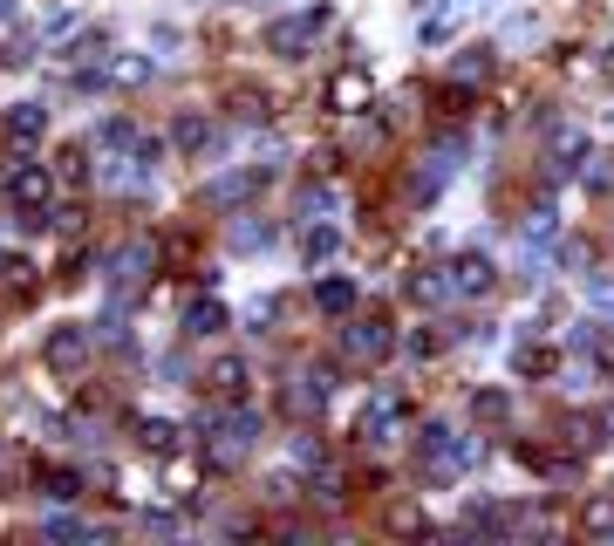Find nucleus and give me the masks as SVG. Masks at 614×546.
Masks as SVG:
<instances>
[{"label": "nucleus", "mask_w": 614, "mask_h": 546, "mask_svg": "<svg viewBox=\"0 0 614 546\" xmlns=\"http://www.w3.org/2000/svg\"><path fill=\"white\" fill-rule=\"evenodd\" d=\"M260 410H246V403H233V410H212L205 417V464L212 472H240V464L253 458V445H260Z\"/></svg>", "instance_id": "f257e3e1"}, {"label": "nucleus", "mask_w": 614, "mask_h": 546, "mask_svg": "<svg viewBox=\"0 0 614 546\" xmlns=\"http://www.w3.org/2000/svg\"><path fill=\"white\" fill-rule=\"evenodd\" d=\"M478 458H484V437H457V430H451V424H438V417H430V424L417 430V472H423L430 485L465 478Z\"/></svg>", "instance_id": "f03ea898"}, {"label": "nucleus", "mask_w": 614, "mask_h": 546, "mask_svg": "<svg viewBox=\"0 0 614 546\" xmlns=\"http://www.w3.org/2000/svg\"><path fill=\"white\" fill-rule=\"evenodd\" d=\"M158 158H164V144L137 137L131 150H116V158H96V171H102L110 192H150V185H158Z\"/></svg>", "instance_id": "7ed1b4c3"}, {"label": "nucleus", "mask_w": 614, "mask_h": 546, "mask_svg": "<svg viewBox=\"0 0 614 546\" xmlns=\"http://www.w3.org/2000/svg\"><path fill=\"white\" fill-rule=\"evenodd\" d=\"M328 8H300V14H280V21H267V56H280V62H300V56H315V41L328 35Z\"/></svg>", "instance_id": "20e7f679"}, {"label": "nucleus", "mask_w": 614, "mask_h": 546, "mask_svg": "<svg viewBox=\"0 0 614 546\" xmlns=\"http://www.w3.org/2000/svg\"><path fill=\"white\" fill-rule=\"evenodd\" d=\"M96 362V328L83 321H56L41 335V369H56V376H83Z\"/></svg>", "instance_id": "39448f33"}, {"label": "nucleus", "mask_w": 614, "mask_h": 546, "mask_svg": "<svg viewBox=\"0 0 614 546\" xmlns=\"http://www.w3.org/2000/svg\"><path fill=\"white\" fill-rule=\"evenodd\" d=\"M328 389H335V369H328V362H315V369H294L287 389H280V410H287L294 424H315L321 403H328Z\"/></svg>", "instance_id": "423d86ee"}, {"label": "nucleus", "mask_w": 614, "mask_h": 546, "mask_svg": "<svg viewBox=\"0 0 614 546\" xmlns=\"http://www.w3.org/2000/svg\"><path fill=\"white\" fill-rule=\"evenodd\" d=\"M102 274H110V288H116V301H131L150 274H158V246L150 240H131V246H116L110 259H102Z\"/></svg>", "instance_id": "0eeeda50"}, {"label": "nucleus", "mask_w": 614, "mask_h": 546, "mask_svg": "<svg viewBox=\"0 0 614 546\" xmlns=\"http://www.w3.org/2000/svg\"><path fill=\"white\" fill-rule=\"evenodd\" d=\"M390 349H396V328L382 321V315H355V321L342 328V355H348V362H363V369H376V362L390 355Z\"/></svg>", "instance_id": "6e6552de"}, {"label": "nucleus", "mask_w": 614, "mask_h": 546, "mask_svg": "<svg viewBox=\"0 0 614 546\" xmlns=\"http://www.w3.org/2000/svg\"><path fill=\"white\" fill-rule=\"evenodd\" d=\"M355 430H363V445H390V437L403 430V397L396 389H376V397L363 403V417H355Z\"/></svg>", "instance_id": "1a4fd4ad"}, {"label": "nucleus", "mask_w": 614, "mask_h": 546, "mask_svg": "<svg viewBox=\"0 0 614 546\" xmlns=\"http://www.w3.org/2000/svg\"><path fill=\"white\" fill-rule=\"evenodd\" d=\"M267 185V165H246V171H225V178H212V185H205V205H212V213H240V205L253 198Z\"/></svg>", "instance_id": "9d476101"}, {"label": "nucleus", "mask_w": 614, "mask_h": 546, "mask_svg": "<svg viewBox=\"0 0 614 546\" xmlns=\"http://www.w3.org/2000/svg\"><path fill=\"white\" fill-rule=\"evenodd\" d=\"M8 198L21 205V213H48V198H56V171L14 165V171H8Z\"/></svg>", "instance_id": "9b49d317"}, {"label": "nucleus", "mask_w": 614, "mask_h": 546, "mask_svg": "<svg viewBox=\"0 0 614 546\" xmlns=\"http://www.w3.org/2000/svg\"><path fill=\"white\" fill-rule=\"evenodd\" d=\"M321 96H328V110H335V117H363L369 110V75L363 69H335Z\"/></svg>", "instance_id": "f8f14e48"}, {"label": "nucleus", "mask_w": 614, "mask_h": 546, "mask_svg": "<svg viewBox=\"0 0 614 546\" xmlns=\"http://www.w3.org/2000/svg\"><path fill=\"white\" fill-rule=\"evenodd\" d=\"M580 158H587V130L580 123H553L547 130V171L560 178V171H580Z\"/></svg>", "instance_id": "ddd939ff"}, {"label": "nucleus", "mask_w": 614, "mask_h": 546, "mask_svg": "<svg viewBox=\"0 0 614 546\" xmlns=\"http://www.w3.org/2000/svg\"><path fill=\"white\" fill-rule=\"evenodd\" d=\"M41 130H48V110H41V102H8V117H0V137H8L14 150L41 144Z\"/></svg>", "instance_id": "4468645a"}, {"label": "nucleus", "mask_w": 614, "mask_h": 546, "mask_svg": "<svg viewBox=\"0 0 614 546\" xmlns=\"http://www.w3.org/2000/svg\"><path fill=\"white\" fill-rule=\"evenodd\" d=\"M451 288L465 294V301H471V294H492V288H499V267H492L484 253H457V259H451Z\"/></svg>", "instance_id": "2eb2a0df"}, {"label": "nucleus", "mask_w": 614, "mask_h": 546, "mask_svg": "<svg viewBox=\"0 0 614 546\" xmlns=\"http://www.w3.org/2000/svg\"><path fill=\"white\" fill-rule=\"evenodd\" d=\"M315 315H328V321H348V315H355V280H348V274L315 280Z\"/></svg>", "instance_id": "dca6fc26"}, {"label": "nucleus", "mask_w": 614, "mask_h": 546, "mask_svg": "<svg viewBox=\"0 0 614 546\" xmlns=\"http://www.w3.org/2000/svg\"><path fill=\"white\" fill-rule=\"evenodd\" d=\"M171 144L185 150V158H205V150L219 144V130H212V117H198V110H185V117L171 123Z\"/></svg>", "instance_id": "f3484780"}, {"label": "nucleus", "mask_w": 614, "mask_h": 546, "mask_svg": "<svg viewBox=\"0 0 614 546\" xmlns=\"http://www.w3.org/2000/svg\"><path fill=\"white\" fill-rule=\"evenodd\" d=\"M35 492H41L48 506H69V499H83V478H75L69 464H41V472H35Z\"/></svg>", "instance_id": "a211bd4d"}, {"label": "nucleus", "mask_w": 614, "mask_h": 546, "mask_svg": "<svg viewBox=\"0 0 614 546\" xmlns=\"http://www.w3.org/2000/svg\"><path fill=\"white\" fill-rule=\"evenodd\" d=\"M403 294L417 301V307H438V301H451L457 288H451V274H438V267H417V274L403 280Z\"/></svg>", "instance_id": "6ab92c4d"}, {"label": "nucleus", "mask_w": 614, "mask_h": 546, "mask_svg": "<svg viewBox=\"0 0 614 546\" xmlns=\"http://www.w3.org/2000/svg\"><path fill=\"white\" fill-rule=\"evenodd\" d=\"M137 137H144V130H137L131 117H102V123H96V137H89V144H96V158H116V150H131Z\"/></svg>", "instance_id": "aec40b11"}, {"label": "nucleus", "mask_w": 614, "mask_h": 546, "mask_svg": "<svg viewBox=\"0 0 614 546\" xmlns=\"http://www.w3.org/2000/svg\"><path fill=\"white\" fill-rule=\"evenodd\" d=\"M185 335H192V342H212V335H225V307H219L212 294L192 301V307H185Z\"/></svg>", "instance_id": "412c9836"}, {"label": "nucleus", "mask_w": 614, "mask_h": 546, "mask_svg": "<svg viewBox=\"0 0 614 546\" xmlns=\"http://www.w3.org/2000/svg\"><path fill=\"white\" fill-rule=\"evenodd\" d=\"M246 376H253V369H246L240 355H219V362H212V389H219L225 403H240V397H246Z\"/></svg>", "instance_id": "4be33fe9"}, {"label": "nucleus", "mask_w": 614, "mask_h": 546, "mask_svg": "<svg viewBox=\"0 0 614 546\" xmlns=\"http://www.w3.org/2000/svg\"><path fill=\"white\" fill-rule=\"evenodd\" d=\"M492 48H465V56H457L451 62V75H457V83H471V89H484V83H492Z\"/></svg>", "instance_id": "5701e85b"}, {"label": "nucleus", "mask_w": 614, "mask_h": 546, "mask_svg": "<svg viewBox=\"0 0 614 546\" xmlns=\"http://www.w3.org/2000/svg\"><path fill=\"white\" fill-rule=\"evenodd\" d=\"M233 246H240V253H260V246H273V219H260V213H240V219H233Z\"/></svg>", "instance_id": "b1692460"}, {"label": "nucleus", "mask_w": 614, "mask_h": 546, "mask_svg": "<svg viewBox=\"0 0 614 546\" xmlns=\"http://www.w3.org/2000/svg\"><path fill=\"white\" fill-rule=\"evenodd\" d=\"M580 533L614 539V492H601V499H587V506H580Z\"/></svg>", "instance_id": "393cba45"}, {"label": "nucleus", "mask_w": 614, "mask_h": 546, "mask_svg": "<svg viewBox=\"0 0 614 546\" xmlns=\"http://www.w3.org/2000/svg\"><path fill=\"white\" fill-rule=\"evenodd\" d=\"M137 445H144L150 458H171V445H177V424H164V417H144V424H137Z\"/></svg>", "instance_id": "a878e982"}, {"label": "nucleus", "mask_w": 614, "mask_h": 546, "mask_svg": "<svg viewBox=\"0 0 614 546\" xmlns=\"http://www.w3.org/2000/svg\"><path fill=\"white\" fill-rule=\"evenodd\" d=\"M335 246H342V232H335V226H307V232H300L307 267H315V259H335Z\"/></svg>", "instance_id": "bb28decb"}, {"label": "nucleus", "mask_w": 614, "mask_h": 546, "mask_svg": "<svg viewBox=\"0 0 614 546\" xmlns=\"http://www.w3.org/2000/svg\"><path fill=\"white\" fill-rule=\"evenodd\" d=\"M267 110H273V96H267V89H253V83L233 89V117H240V123H260Z\"/></svg>", "instance_id": "cd10ccee"}, {"label": "nucleus", "mask_w": 614, "mask_h": 546, "mask_svg": "<svg viewBox=\"0 0 614 546\" xmlns=\"http://www.w3.org/2000/svg\"><path fill=\"white\" fill-rule=\"evenodd\" d=\"M580 192L607 198V192H614V158H580Z\"/></svg>", "instance_id": "c85d7f7f"}, {"label": "nucleus", "mask_w": 614, "mask_h": 546, "mask_svg": "<svg viewBox=\"0 0 614 546\" xmlns=\"http://www.w3.org/2000/svg\"><path fill=\"white\" fill-rule=\"evenodd\" d=\"M471 417L478 424H505L512 417V397H505V389H478V397H471Z\"/></svg>", "instance_id": "c756f323"}, {"label": "nucleus", "mask_w": 614, "mask_h": 546, "mask_svg": "<svg viewBox=\"0 0 614 546\" xmlns=\"http://www.w3.org/2000/svg\"><path fill=\"white\" fill-rule=\"evenodd\" d=\"M280 321H287V294L253 301V335H280Z\"/></svg>", "instance_id": "7c9ffc66"}, {"label": "nucleus", "mask_w": 614, "mask_h": 546, "mask_svg": "<svg viewBox=\"0 0 614 546\" xmlns=\"http://www.w3.org/2000/svg\"><path fill=\"white\" fill-rule=\"evenodd\" d=\"M382 519H390V533H403V539H409V533H430V519H423V506H409V499H396V506L382 512Z\"/></svg>", "instance_id": "2f4dec72"}, {"label": "nucleus", "mask_w": 614, "mask_h": 546, "mask_svg": "<svg viewBox=\"0 0 614 546\" xmlns=\"http://www.w3.org/2000/svg\"><path fill=\"white\" fill-rule=\"evenodd\" d=\"M382 144H390V130H382V123H355L348 130V150H355V158H376Z\"/></svg>", "instance_id": "473e14b6"}, {"label": "nucleus", "mask_w": 614, "mask_h": 546, "mask_svg": "<svg viewBox=\"0 0 614 546\" xmlns=\"http://www.w3.org/2000/svg\"><path fill=\"white\" fill-rule=\"evenodd\" d=\"M519 240H526V253L553 240V213H547V205H540V213H526V226H519Z\"/></svg>", "instance_id": "72a5a7b5"}, {"label": "nucleus", "mask_w": 614, "mask_h": 546, "mask_svg": "<svg viewBox=\"0 0 614 546\" xmlns=\"http://www.w3.org/2000/svg\"><path fill=\"white\" fill-rule=\"evenodd\" d=\"M553 349H519V376H553Z\"/></svg>", "instance_id": "f704fd0d"}, {"label": "nucleus", "mask_w": 614, "mask_h": 546, "mask_svg": "<svg viewBox=\"0 0 614 546\" xmlns=\"http://www.w3.org/2000/svg\"><path fill=\"white\" fill-rule=\"evenodd\" d=\"M294 458H300V464H328V445H321V437L300 424V437H294Z\"/></svg>", "instance_id": "c9c22d12"}, {"label": "nucleus", "mask_w": 614, "mask_h": 546, "mask_svg": "<svg viewBox=\"0 0 614 546\" xmlns=\"http://www.w3.org/2000/svg\"><path fill=\"white\" fill-rule=\"evenodd\" d=\"M438 349H444V335L430 328V321H423V328H409V355H417V362H423V355H438Z\"/></svg>", "instance_id": "e433bc0d"}, {"label": "nucleus", "mask_w": 614, "mask_h": 546, "mask_svg": "<svg viewBox=\"0 0 614 546\" xmlns=\"http://www.w3.org/2000/svg\"><path fill=\"white\" fill-rule=\"evenodd\" d=\"M300 213H335V192H328V185H307L300 192Z\"/></svg>", "instance_id": "4c0bfd02"}, {"label": "nucleus", "mask_w": 614, "mask_h": 546, "mask_svg": "<svg viewBox=\"0 0 614 546\" xmlns=\"http://www.w3.org/2000/svg\"><path fill=\"white\" fill-rule=\"evenodd\" d=\"M89 165H83V150H62V165H56V178H69V185H75V178H83Z\"/></svg>", "instance_id": "58836bf2"}, {"label": "nucleus", "mask_w": 614, "mask_h": 546, "mask_svg": "<svg viewBox=\"0 0 614 546\" xmlns=\"http://www.w3.org/2000/svg\"><path fill=\"white\" fill-rule=\"evenodd\" d=\"M567 267L580 274V267H594V246H580V240H567Z\"/></svg>", "instance_id": "ea45409f"}, {"label": "nucleus", "mask_w": 614, "mask_h": 546, "mask_svg": "<svg viewBox=\"0 0 614 546\" xmlns=\"http://www.w3.org/2000/svg\"><path fill=\"white\" fill-rule=\"evenodd\" d=\"M601 430H607V445H614V403H607V410H601Z\"/></svg>", "instance_id": "a19ab883"}, {"label": "nucleus", "mask_w": 614, "mask_h": 546, "mask_svg": "<svg viewBox=\"0 0 614 546\" xmlns=\"http://www.w3.org/2000/svg\"><path fill=\"white\" fill-rule=\"evenodd\" d=\"M607 75H614V48H607Z\"/></svg>", "instance_id": "79ce46f5"}, {"label": "nucleus", "mask_w": 614, "mask_h": 546, "mask_svg": "<svg viewBox=\"0 0 614 546\" xmlns=\"http://www.w3.org/2000/svg\"><path fill=\"white\" fill-rule=\"evenodd\" d=\"M0 14H8V0H0Z\"/></svg>", "instance_id": "37998d69"}, {"label": "nucleus", "mask_w": 614, "mask_h": 546, "mask_svg": "<svg viewBox=\"0 0 614 546\" xmlns=\"http://www.w3.org/2000/svg\"><path fill=\"white\" fill-rule=\"evenodd\" d=\"M0 458H8V451H0Z\"/></svg>", "instance_id": "c03bdc74"}]
</instances>
